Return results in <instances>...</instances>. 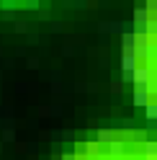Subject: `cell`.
Wrapping results in <instances>:
<instances>
[{
	"label": "cell",
	"instance_id": "cell-1",
	"mask_svg": "<svg viewBox=\"0 0 157 160\" xmlns=\"http://www.w3.org/2000/svg\"><path fill=\"white\" fill-rule=\"evenodd\" d=\"M152 18V13L147 11L144 5H136L131 13V23H134V34H147V21ZM150 36V34H147Z\"/></svg>",
	"mask_w": 157,
	"mask_h": 160
},
{
	"label": "cell",
	"instance_id": "cell-2",
	"mask_svg": "<svg viewBox=\"0 0 157 160\" xmlns=\"http://www.w3.org/2000/svg\"><path fill=\"white\" fill-rule=\"evenodd\" d=\"M150 91L147 88H139V85H134V96H131V101H134V106H139V108H144L147 103H150Z\"/></svg>",
	"mask_w": 157,
	"mask_h": 160
},
{
	"label": "cell",
	"instance_id": "cell-3",
	"mask_svg": "<svg viewBox=\"0 0 157 160\" xmlns=\"http://www.w3.org/2000/svg\"><path fill=\"white\" fill-rule=\"evenodd\" d=\"M121 52H134L136 54V34L134 31L121 34Z\"/></svg>",
	"mask_w": 157,
	"mask_h": 160
},
{
	"label": "cell",
	"instance_id": "cell-4",
	"mask_svg": "<svg viewBox=\"0 0 157 160\" xmlns=\"http://www.w3.org/2000/svg\"><path fill=\"white\" fill-rule=\"evenodd\" d=\"M139 57H136L134 52H121V70H136L139 65Z\"/></svg>",
	"mask_w": 157,
	"mask_h": 160
},
{
	"label": "cell",
	"instance_id": "cell-5",
	"mask_svg": "<svg viewBox=\"0 0 157 160\" xmlns=\"http://www.w3.org/2000/svg\"><path fill=\"white\" fill-rule=\"evenodd\" d=\"M126 152V142H124V139H113V142L108 145V155L111 158H121Z\"/></svg>",
	"mask_w": 157,
	"mask_h": 160
},
{
	"label": "cell",
	"instance_id": "cell-6",
	"mask_svg": "<svg viewBox=\"0 0 157 160\" xmlns=\"http://www.w3.org/2000/svg\"><path fill=\"white\" fill-rule=\"evenodd\" d=\"M95 139H98V142H101V145H111L113 142V129H98V132H95Z\"/></svg>",
	"mask_w": 157,
	"mask_h": 160
},
{
	"label": "cell",
	"instance_id": "cell-7",
	"mask_svg": "<svg viewBox=\"0 0 157 160\" xmlns=\"http://www.w3.org/2000/svg\"><path fill=\"white\" fill-rule=\"evenodd\" d=\"M142 155H157V139H144L142 142Z\"/></svg>",
	"mask_w": 157,
	"mask_h": 160
},
{
	"label": "cell",
	"instance_id": "cell-8",
	"mask_svg": "<svg viewBox=\"0 0 157 160\" xmlns=\"http://www.w3.org/2000/svg\"><path fill=\"white\" fill-rule=\"evenodd\" d=\"M39 116H62V108L59 106H41L39 108Z\"/></svg>",
	"mask_w": 157,
	"mask_h": 160
},
{
	"label": "cell",
	"instance_id": "cell-9",
	"mask_svg": "<svg viewBox=\"0 0 157 160\" xmlns=\"http://www.w3.org/2000/svg\"><path fill=\"white\" fill-rule=\"evenodd\" d=\"M144 119H157V101H150L144 106Z\"/></svg>",
	"mask_w": 157,
	"mask_h": 160
},
{
	"label": "cell",
	"instance_id": "cell-10",
	"mask_svg": "<svg viewBox=\"0 0 157 160\" xmlns=\"http://www.w3.org/2000/svg\"><path fill=\"white\" fill-rule=\"evenodd\" d=\"M119 127L124 129V132H134V116H124L119 122Z\"/></svg>",
	"mask_w": 157,
	"mask_h": 160
},
{
	"label": "cell",
	"instance_id": "cell-11",
	"mask_svg": "<svg viewBox=\"0 0 157 160\" xmlns=\"http://www.w3.org/2000/svg\"><path fill=\"white\" fill-rule=\"evenodd\" d=\"M98 145H101V142L95 139V142H85L83 147H77V150H83V152H88V155H95L98 152Z\"/></svg>",
	"mask_w": 157,
	"mask_h": 160
},
{
	"label": "cell",
	"instance_id": "cell-12",
	"mask_svg": "<svg viewBox=\"0 0 157 160\" xmlns=\"http://www.w3.org/2000/svg\"><path fill=\"white\" fill-rule=\"evenodd\" d=\"M75 91H85V93H95V91H98V85H95V83H77V85H75Z\"/></svg>",
	"mask_w": 157,
	"mask_h": 160
},
{
	"label": "cell",
	"instance_id": "cell-13",
	"mask_svg": "<svg viewBox=\"0 0 157 160\" xmlns=\"http://www.w3.org/2000/svg\"><path fill=\"white\" fill-rule=\"evenodd\" d=\"M119 80H121V83H131L134 85V70H121Z\"/></svg>",
	"mask_w": 157,
	"mask_h": 160
},
{
	"label": "cell",
	"instance_id": "cell-14",
	"mask_svg": "<svg viewBox=\"0 0 157 160\" xmlns=\"http://www.w3.org/2000/svg\"><path fill=\"white\" fill-rule=\"evenodd\" d=\"M147 34H150V36H157V16H152L150 21H147Z\"/></svg>",
	"mask_w": 157,
	"mask_h": 160
},
{
	"label": "cell",
	"instance_id": "cell-15",
	"mask_svg": "<svg viewBox=\"0 0 157 160\" xmlns=\"http://www.w3.org/2000/svg\"><path fill=\"white\" fill-rule=\"evenodd\" d=\"M13 139H16V129L13 127H5L3 129V142H13Z\"/></svg>",
	"mask_w": 157,
	"mask_h": 160
},
{
	"label": "cell",
	"instance_id": "cell-16",
	"mask_svg": "<svg viewBox=\"0 0 157 160\" xmlns=\"http://www.w3.org/2000/svg\"><path fill=\"white\" fill-rule=\"evenodd\" d=\"M142 5H144L152 16H157V0H142Z\"/></svg>",
	"mask_w": 157,
	"mask_h": 160
},
{
	"label": "cell",
	"instance_id": "cell-17",
	"mask_svg": "<svg viewBox=\"0 0 157 160\" xmlns=\"http://www.w3.org/2000/svg\"><path fill=\"white\" fill-rule=\"evenodd\" d=\"M121 91H124V83H121V80H119V78H116V80H113V83H111V93H113V96H119Z\"/></svg>",
	"mask_w": 157,
	"mask_h": 160
},
{
	"label": "cell",
	"instance_id": "cell-18",
	"mask_svg": "<svg viewBox=\"0 0 157 160\" xmlns=\"http://www.w3.org/2000/svg\"><path fill=\"white\" fill-rule=\"evenodd\" d=\"M16 3L18 0H0V8L3 11H16Z\"/></svg>",
	"mask_w": 157,
	"mask_h": 160
},
{
	"label": "cell",
	"instance_id": "cell-19",
	"mask_svg": "<svg viewBox=\"0 0 157 160\" xmlns=\"http://www.w3.org/2000/svg\"><path fill=\"white\" fill-rule=\"evenodd\" d=\"M147 91H150V96H152V98H157V78H152L150 83H147Z\"/></svg>",
	"mask_w": 157,
	"mask_h": 160
},
{
	"label": "cell",
	"instance_id": "cell-20",
	"mask_svg": "<svg viewBox=\"0 0 157 160\" xmlns=\"http://www.w3.org/2000/svg\"><path fill=\"white\" fill-rule=\"evenodd\" d=\"M16 34H28V23L26 21H16Z\"/></svg>",
	"mask_w": 157,
	"mask_h": 160
},
{
	"label": "cell",
	"instance_id": "cell-21",
	"mask_svg": "<svg viewBox=\"0 0 157 160\" xmlns=\"http://www.w3.org/2000/svg\"><path fill=\"white\" fill-rule=\"evenodd\" d=\"M26 67L28 70H39V57H28L26 59Z\"/></svg>",
	"mask_w": 157,
	"mask_h": 160
},
{
	"label": "cell",
	"instance_id": "cell-22",
	"mask_svg": "<svg viewBox=\"0 0 157 160\" xmlns=\"http://www.w3.org/2000/svg\"><path fill=\"white\" fill-rule=\"evenodd\" d=\"M98 34H101V36H108V21H101V23H98Z\"/></svg>",
	"mask_w": 157,
	"mask_h": 160
},
{
	"label": "cell",
	"instance_id": "cell-23",
	"mask_svg": "<svg viewBox=\"0 0 157 160\" xmlns=\"http://www.w3.org/2000/svg\"><path fill=\"white\" fill-rule=\"evenodd\" d=\"M52 93H62V80H52Z\"/></svg>",
	"mask_w": 157,
	"mask_h": 160
},
{
	"label": "cell",
	"instance_id": "cell-24",
	"mask_svg": "<svg viewBox=\"0 0 157 160\" xmlns=\"http://www.w3.org/2000/svg\"><path fill=\"white\" fill-rule=\"evenodd\" d=\"M49 28H52V34H62V21H52Z\"/></svg>",
	"mask_w": 157,
	"mask_h": 160
},
{
	"label": "cell",
	"instance_id": "cell-25",
	"mask_svg": "<svg viewBox=\"0 0 157 160\" xmlns=\"http://www.w3.org/2000/svg\"><path fill=\"white\" fill-rule=\"evenodd\" d=\"M59 160H83V158L77 155V152H64V155H62Z\"/></svg>",
	"mask_w": 157,
	"mask_h": 160
},
{
	"label": "cell",
	"instance_id": "cell-26",
	"mask_svg": "<svg viewBox=\"0 0 157 160\" xmlns=\"http://www.w3.org/2000/svg\"><path fill=\"white\" fill-rule=\"evenodd\" d=\"M41 39H39V34L36 31H28V44H39Z\"/></svg>",
	"mask_w": 157,
	"mask_h": 160
},
{
	"label": "cell",
	"instance_id": "cell-27",
	"mask_svg": "<svg viewBox=\"0 0 157 160\" xmlns=\"http://www.w3.org/2000/svg\"><path fill=\"white\" fill-rule=\"evenodd\" d=\"M62 54H64V57H75V47H72V44H67V47L62 49Z\"/></svg>",
	"mask_w": 157,
	"mask_h": 160
},
{
	"label": "cell",
	"instance_id": "cell-28",
	"mask_svg": "<svg viewBox=\"0 0 157 160\" xmlns=\"http://www.w3.org/2000/svg\"><path fill=\"white\" fill-rule=\"evenodd\" d=\"M26 8L28 11H39V0H26Z\"/></svg>",
	"mask_w": 157,
	"mask_h": 160
},
{
	"label": "cell",
	"instance_id": "cell-29",
	"mask_svg": "<svg viewBox=\"0 0 157 160\" xmlns=\"http://www.w3.org/2000/svg\"><path fill=\"white\" fill-rule=\"evenodd\" d=\"M72 8H80L83 11V8H88V0H72Z\"/></svg>",
	"mask_w": 157,
	"mask_h": 160
},
{
	"label": "cell",
	"instance_id": "cell-30",
	"mask_svg": "<svg viewBox=\"0 0 157 160\" xmlns=\"http://www.w3.org/2000/svg\"><path fill=\"white\" fill-rule=\"evenodd\" d=\"M49 18H52L49 11H39V21H49Z\"/></svg>",
	"mask_w": 157,
	"mask_h": 160
},
{
	"label": "cell",
	"instance_id": "cell-31",
	"mask_svg": "<svg viewBox=\"0 0 157 160\" xmlns=\"http://www.w3.org/2000/svg\"><path fill=\"white\" fill-rule=\"evenodd\" d=\"M3 13H5V16H3L5 21H16V11H3Z\"/></svg>",
	"mask_w": 157,
	"mask_h": 160
},
{
	"label": "cell",
	"instance_id": "cell-32",
	"mask_svg": "<svg viewBox=\"0 0 157 160\" xmlns=\"http://www.w3.org/2000/svg\"><path fill=\"white\" fill-rule=\"evenodd\" d=\"M49 78H52V80H62V72H59V70H52V72H49Z\"/></svg>",
	"mask_w": 157,
	"mask_h": 160
},
{
	"label": "cell",
	"instance_id": "cell-33",
	"mask_svg": "<svg viewBox=\"0 0 157 160\" xmlns=\"http://www.w3.org/2000/svg\"><path fill=\"white\" fill-rule=\"evenodd\" d=\"M16 57H26V47H18L16 49Z\"/></svg>",
	"mask_w": 157,
	"mask_h": 160
},
{
	"label": "cell",
	"instance_id": "cell-34",
	"mask_svg": "<svg viewBox=\"0 0 157 160\" xmlns=\"http://www.w3.org/2000/svg\"><path fill=\"white\" fill-rule=\"evenodd\" d=\"M98 5H101V8H108V5H111V0H98Z\"/></svg>",
	"mask_w": 157,
	"mask_h": 160
},
{
	"label": "cell",
	"instance_id": "cell-35",
	"mask_svg": "<svg viewBox=\"0 0 157 160\" xmlns=\"http://www.w3.org/2000/svg\"><path fill=\"white\" fill-rule=\"evenodd\" d=\"M144 160H157V155H144Z\"/></svg>",
	"mask_w": 157,
	"mask_h": 160
},
{
	"label": "cell",
	"instance_id": "cell-36",
	"mask_svg": "<svg viewBox=\"0 0 157 160\" xmlns=\"http://www.w3.org/2000/svg\"><path fill=\"white\" fill-rule=\"evenodd\" d=\"M0 152H3V142H0Z\"/></svg>",
	"mask_w": 157,
	"mask_h": 160
},
{
	"label": "cell",
	"instance_id": "cell-37",
	"mask_svg": "<svg viewBox=\"0 0 157 160\" xmlns=\"http://www.w3.org/2000/svg\"><path fill=\"white\" fill-rule=\"evenodd\" d=\"M0 57H3V49H0Z\"/></svg>",
	"mask_w": 157,
	"mask_h": 160
},
{
	"label": "cell",
	"instance_id": "cell-38",
	"mask_svg": "<svg viewBox=\"0 0 157 160\" xmlns=\"http://www.w3.org/2000/svg\"><path fill=\"white\" fill-rule=\"evenodd\" d=\"M0 78H3V72H0Z\"/></svg>",
	"mask_w": 157,
	"mask_h": 160
}]
</instances>
